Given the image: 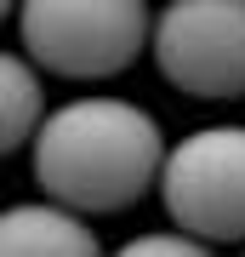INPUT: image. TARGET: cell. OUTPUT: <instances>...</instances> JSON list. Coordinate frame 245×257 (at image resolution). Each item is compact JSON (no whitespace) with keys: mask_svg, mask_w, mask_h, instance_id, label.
<instances>
[{"mask_svg":"<svg viewBox=\"0 0 245 257\" xmlns=\"http://www.w3.org/2000/svg\"><path fill=\"white\" fill-rule=\"evenodd\" d=\"M165 132L160 120L131 97H69L63 109L40 120L35 143H29V172L40 194L109 217V211L137 206L148 189H160L165 172Z\"/></svg>","mask_w":245,"mask_h":257,"instance_id":"6da1fadb","label":"cell"},{"mask_svg":"<svg viewBox=\"0 0 245 257\" xmlns=\"http://www.w3.org/2000/svg\"><path fill=\"white\" fill-rule=\"evenodd\" d=\"M12 29L57 80H114L154 46L148 0H18Z\"/></svg>","mask_w":245,"mask_h":257,"instance_id":"7a4b0ae2","label":"cell"},{"mask_svg":"<svg viewBox=\"0 0 245 257\" xmlns=\"http://www.w3.org/2000/svg\"><path fill=\"white\" fill-rule=\"evenodd\" d=\"M160 206L211 251L245 246V126H200L165 149Z\"/></svg>","mask_w":245,"mask_h":257,"instance_id":"3957f363","label":"cell"},{"mask_svg":"<svg viewBox=\"0 0 245 257\" xmlns=\"http://www.w3.org/2000/svg\"><path fill=\"white\" fill-rule=\"evenodd\" d=\"M154 69L200 103L245 97V0H165L154 12Z\"/></svg>","mask_w":245,"mask_h":257,"instance_id":"277c9868","label":"cell"},{"mask_svg":"<svg viewBox=\"0 0 245 257\" xmlns=\"http://www.w3.org/2000/svg\"><path fill=\"white\" fill-rule=\"evenodd\" d=\"M0 251L12 257H91L97 251V229H91V211L57 200V194H40V200H18L0 211Z\"/></svg>","mask_w":245,"mask_h":257,"instance_id":"5b68a950","label":"cell"},{"mask_svg":"<svg viewBox=\"0 0 245 257\" xmlns=\"http://www.w3.org/2000/svg\"><path fill=\"white\" fill-rule=\"evenodd\" d=\"M40 63L23 46L0 57V97H6V114H0V155H18V149L35 143L40 120H46V86H40Z\"/></svg>","mask_w":245,"mask_h":257,"instance_id":"8992f818","label":"cell"},{"mask_svg":"<svg viewBox=\"0 0 245 257\" xmlns=\"http://www.w3.org/2000/svg\"><path fill=\"white\" fill-rule=\"evenodd\" d=\"M126 251H131V257H148V251H182V257H194V251H211V246H205L200 234H188V229H177V223H171L165 234H131Z\"/></svg>","mask_w":245,"mask_h":257,"instance_id":"52a82bcc","label":"cell"}]
</instances>
